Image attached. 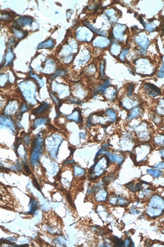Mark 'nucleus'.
<instances>
[{
	"label": "nucleus",
	"instance_id": "5701e85b",
	"mask_svg": "<svg viewBox=\"0 0 164 247\" xmlns=\"http://www.w3.org/2000/svg\"><path fill=\"white\" fill-rule=\"evenodd\" d=\"M1 125L3 124L4 125H6V126L9 127L10 128H11L12 129H14V125L13 122H12L11 120H10L9 119H7L5 117H3L1 116Z\"/></svg>",
	"mask_w": 164,
	"mask_h": 247
},
{
	"label": "nucleus",
	"instance_id": "9b49d317",
	"mask_svg": "<svg viewBox=\"0 0 164 247\" xmlns=\"http://www.w3.org/2000/svg\"><path fill=\"white\" fill-rule=\"evenodd\" d=\"M133 144L131 139L128 137L125 136L122 140V147L125 150H130L133 147Z\"/></svg>",
	"mask_w": 164,
	"mask_h": 247
},
{
	"label": "nucleus",
	"instance_id": "c85d7f7f",
	"mask_svg": "<svg viewBox=\"0 0 164 247\" xmlns=\"http://www.w3.org/2000/svg\"><path fill=\"white\" fill-rule=\"evenodd\" d=\"M151 192V191L150 189H145V190H143L140 194V197L144 198V197L147 196L149 195V194H150Z\"/></svg>",
	"mask_w": 164,
	"mask_h": 247
},
{
	"label": "nucleus",
	"instance_id": "b1692460",
	"mask_svg": "<svg viewBox=\"0 0 164 247\" xmlns=\"http://www.w3.org/2000/svg\"><path fill=\"white\" fill-rule=\"evenodd\" d=\"M106 114L108 116L109 119L111 123H113L116 119V114L114 110L112 109H108L106 112Z\"/></svg>",
	"mask_w": 164,
	"mask_h": 247
},
{
	"label": "nucleus",
	"instance_id": "a19ab883",
	"mask_svg": "<svg viewBox=\"0 0 164 247\" xmlns=\"http://www.w3.org/2000/svg\"></svg>",
	"mask_w": 164,
	"mask_h": 247
},
{
	"label": "nucleus",
	"instance_id": "1a4fd4ad",
	"mask_svg": "<svg viewBox=\"0 0 164 247\" xmlns=\"http://www.w3.org/2000/svg\"><path fill=\"white\" fill-rule=\"evenodd\" d=\"M153 141L155 145L158 147L164 148V131L158 133L153 138Z\"/></svg>",
	"mask_w": 164,
	"mask_h": 247
},
{
	"label": "nucleus",
	"instance_id": "a878e982",
	"mask_svg": "<svg viewBox=\"0 0 164 247\" xmlns=\"http://www.w3.org/2000/svg\"><path fill=\"white\" fill-rule=\"evenodd\" d=\"M13 54L12 53V52L10 50H9V51L7 52V53L6 54V62L8 64H10L12 62V60H13Z\"/></svg>",
	"mask_w": 164,
	"mask_h": 247
},
{
	"label": "nucleus",
	"instance_id": "6e6552de",
	"mask_svg": "<svg viewBox=\"0 0 164 247\" xmlns=\"http://www.w3.org/2000/svg\"><path fill=\"white\" fill-rule=\"evenodd\" d=\"M142 113V110L140 108V107H136L133 108L128 114V116L126 118V121L128 122H130L136 119V118H139V116H141Z\"/></svg>",
	"mask_w": 164,
	"mask_h": 247
},
{
	"label": "nucleus",
	"instance_id": "2eb2a0df",
	"mask_svg": "<svg viewBox=\"0 0 164 247\" xmlns=\"http://www.w3.org/2000/svg\"><path fill=\"white\" fill-rule=\"evenodd\" d=\"M156 113L161 116H164V98L159 101L156 108Z\"/></svg>",
	"mask_w": 164,
	"mask_h": 247
},
{
	"label": "nucleus",
	"instance_id": "72a5a7b5",
	"mask_svg": "<svg viewBox=\"0 0 164 247\" xmlns=\"http://www.w3.org/2000/svg\"><path fill=\"white\" fill-rule=\"evenodd\" d=\"M130 213L132 214H133V215H136V214H139L140 212L138 210L136 209V208L133 207L131 208L130 209Z\"/></svg>",
	"mask_w": 164,
	"mask_h": 247
},
{
	"label": "nucleus",
	"instance_id": "c756f323",
	"mask_svg": "<svg viewBox=\"0 0 164 247\" xmlns=\"http://www.w3.org/2000/svg\"><path fill=\"white\" fill-rule=\"evenodd\" d=\"M104 69H105V63L104 62L101 63V64H100V76L102 78L104 77Z\"/></svg>",
	"mask_w": 164,
	"mask_h": 247
},
{
	"label": "nucleus",
	"instance_id": "4be33fe9",
	"mask_svg": "<svg viewBox=\"0 0 164 247\" xmlns=\"http://www.w3.org/2000/svg\"><path fill=\"white\" fill-rule=\"evenodd\" d=\"M48 119L45 117H41L36 119L33 122V127H36L38 126H40L42 124H45L48 122Z\"/></svg>",
	"mask_w": 164,
	"mask_h": 247
},
{
	"label": "nucleus",
	"instance_id": "dca6fc26",
	"mask_svg": "<svg viewBox=\"0 0 164 247\" xmlns=\"http://www.w3.org/2000/svg\"><path fill=\"white\" fill-rule=\"evenodd\" d=\"M48 106H49V104L48 103H42L38 107L33 109L32 112V113L34 115L40 114V113H42L46 108L48 107Z\"/></svg>",
	"mask_w": 164,
	"mask_h": 247
},
{
	"label": "nucleus",
	"instance_id": "ddd939ff",
	"mask_svg": "<svg viewBox=\"0 0 164 247\" xmlns=\"http://www.w3.org/2000/svg\"><path fill=\"white\" fill-rule=\"evenodd\" d=\"M112 205H117L120 206H125L128 204V201L125 198L122 197H116L112 198L111 200Z\"/></svg>",
	"mask_w": 164,
	"mask_h": 247
},
{
	"label": "nucleus",
	"instance_id": "cd10ccee",
	"mask_svg": "<svg viewBox=\"0 0 164 247\" xmlns=\"http://www.w3.org/2000/svg\"><path fill=\"white\" fill-rule=\"evenodd\" d=\"M28 110V107H27L26 105H22V107H21V108L20 109V110H19V115L18 116H22V114H23L24 112H26V111H27Z\"/></svg>",
	"mask_w": 164,
	"mask_h": 247
},
{
	"label": "nucleus",
	"instance_id": "2f4dec72",
	"mask_svg": "<svg viewBox=\"0 0 164 247\" xmlns=\"http://www.w3.org/2000/svg\"><path fill=\"white\" fill-rule=\"evenodd\" d=\"M133 84H130L128 86V90H127V96H130L132 95V91H133Z\"/></svg>",
	"mask_w": 164,
	"mask_h": 247
},
{
	"label": "nucleus",
	"instance_id": "0eeeda50",
	"mask_svg": "<svg viewBox=\"0 0 164 247\" xmlns=\"http://www.w3.org/2000/svg\"><path fill=\"white\" fill-rule=\"evenodd\" d=\"M33 22V19L27 17H21L16 20L14 25H15V29H19L21 27L25 25H31Z\"/></svg>",
	"mask_w": 164,
	"mask_h": 247
},
{
	"label": "nucleus",
	"instance_id": "c9c22d12",
	"mask_svg": "<svg viewBox=\"0 0 164 247\" xmlns=\"http://www.w3.org/2000/svg\"><path fill=\"white\" fill-rule=\"evenodd\" d=\"M157 76H158V78H163L164 77V70H160L158 72V74H157Z\"/></svg>",
	"mask_w": 164,
	"mask_h": 247
},
{
	"label": "nucleus",
	"instance_id": "f704fd0d",
	"mask_svg": "<svg viewBox=\"0 0 164 247\" xmlns=\"http://www.w3.org/2000/svg\"><path fill=\"white\" fill-rule=\"evenodd\" d=\"M51 97H52V99H53V100L57 104V105H59V100L56 98V97L54 96V94H53L52 93L51 94Z\"/></svg>",
	"mask_w": 164,
	"mask_h": 247
},
{
	"label": "nucleus",
	"instance_id": "f8f14e48",
	"mask_svg": "<svg viewBox=\"0 0 164 247\" xmlns=\"http://www.w3.org/2000/svg\"><path fill=\"white\" fill-rule=\"evenodd\" d=\"M67 119L68 120H71L77 123H80L82 121L80 112L79 110H76L74 111L72 114L67 116Z\"/></svg>",
	"mask_w": 164,
	"mask_h": 247
},
{
	"label": "nucleus",
	"instance_id": "f03ea898",
	"mask_svg": "<svg viewBox=\"0 0 164 247\" xmlns=\"http://www.w3.org/2000/svg\"><path fill=\"white\" fill-rule=\"evenodd\" d=\"M134 132L138 141L140 142H147L151 138V128L147 122L142 121L137 124L130 126Z\"/></svg>",
	"mask_w": 164,
	"mask_h": 247
},
{
	"label": "nucleus",
	"instance_id": "393cba45",
	"mask_svg": "<svg viewBox=\"0 0 164 247\" xmlns=\"http://www.w3.org/2000/svg\"><path fill=\"white\" fill-rule=\"evenodd\" d=\"M11 15L8 12H5L1 15V19L5 21H11Z\"/></svg>",
	"mask_w": 164,
	"mask_h": 247
},
{
	"label": "nucleus",
	"instance_id": "ea45409f",
	"mask_svg": "<svg viewBox=\"0 0 164 247\" xmlns=\"http://www.w3.org/2000/svg\"><path fill=\"white\" fill-rule=\"evenodd\" d=\"M162 130H163V131H164V125H163Z\"/></svg>",
	"mask_w": 164,
	"mask_h": 247
},
{
	"label": "nucleus",
	"instance_id": "aec40b11",
	"mask_svg": "<svg viewBox=\"0 0 164 247\" xmlns=\"http://www.w3.org/2000/svg\"><path fill=\"white\" fill-rule=\"evenodd\" d=\"M54 43L52 40H49L46 42H43L39 44L38 48H52L54 47Z\"/></svg>",
	"mask_w": 164,
	"mask_h": 247
},
{
	"label": "nucleus",
	"instance_id": "f3484780",
	"mask_svg": "<svg viewBox=\"0 0 164 247\" xmlns=\"http://www.w3.org/2000/svg\"><path fill=\"white\" fill-rule=\"evenodd\" d=\"M13 32H14V36L16 38L18 39H22L24 38L27 34V32L21 30L19 29H13Z\"/></svg>",
	"mask_w": 164,
	"mask_h": 247
},
{
	"label": "nucleus",
	"instance_id": "4468645a",
	"mask_svg": "<svg viewBox=\"0 0 164 247\" xmlns=\"http://www.w3.org/2000/svg\"><path fill=\"white\" fill-rule=\"evenodd\" d=\"M142 187V185L139 183H129L127 185V188H128V189L131 191L132 192H138L139 190L141 189V188Z\"/></svg>",
	"mask_w": 164,
	"mask_h": 247
},
{
	"label": "nucleus",
	"instance_id": "7ed1b4c3",
	"mask_svg": "<svg viewBox=\"0 0 164 247\" xmlns=\"http://www.w3.org/2000/svg\"><path fill=\"white\" fill-rule=\"evenodd\" d=\"M151 150V145L147 143H141L136 145L133 150L134 160L137 163L145 162Z\"/></svg>",
	"mask_w": 164,
	"mask_h": 247
},
{
	"label": "nucleus",
	"instance_id": "9d476101",
	"mask_svg": "<svg viewBox=\"0 0 164 247\" xmlns=\"http://www.w3.org/2000/svg\"><path fill=\"white\" fill-rule=\"evenodd\" d=\"M121 105L124 108L129 110L130 109H133L136 107V106H137L138 103L136 101L133 100L129 98H125L121 103Z\"/></svg>",
	"mask_w": 164,
	"mask_h": 247
},
{
	"label": "nucleus",
	"instance_id": "6ab92c4d",
	"mask_svg": "<svg viewBox=\"0 0 164 247\" xmlns=\"http://www.w3.org/2000/svg\"><path fill=\"white\" fill-rule=\"evenodd\" d=\"M151 120L156 125H162L163 124V119L162 116L158 114H152L151 116Z\"/></svg>",
	"mask_w": 164,
	"mask_h": 247
},
{
	"label": "nucleus",
	"instance_id": "f257e3e1",
	"mask_svg": "<svg viewBox=\"0 0 164 247\" xmlns=\"http://www.w3.org/2000/svg\"><path fill=\"white\" fill-rule=\"evenodd\" d=\"M164 213V199L160 196L155 195L151 198L148 203L146 213L148 216L155 218Z\"/></svg>",
	"mask_w": 164,
	"mask_h": 247
},
{
	"label": "nucleus",
	"instance_id": "412c9836",
	"mask_svg": "<svg viewBox=\"0 0 164 247\" xmlns=\"http://www.w3.org/2000/svg\"><path fill=\"white\" fill-rule=\"evenodd\" d=\"M147 173L155 178H158L162 175V172L158 169H148Z\"/></svg>",
	"mask_w": 164,
	"mask_h": 247
},
{
	"label": "nucleus",
	"instance_id": "58836bf2",
	"mask_svg": "<svg viewBox=\"0 0 164 247\" xmlns=\"http://www.w3.org/2000/svg\"><path fill=\"white\" fill-rule=\"evenodd\" d=\"M24 169H25V170L26 171L27 173H30V171H29V169H28V167H27V166L26 165H24Z\"/></svg>",
	"mask_w": 164,
	"mask_h": 247
},
{
	"label": "nucleus",
	"instance_id": "7c9ffc66",
	"mask_svg": "<svg viewBox=\"0 0 164 247\" xmlns=\"http://www.w3.org/2000/svg\"><path fill=\"white\" fill-rule=\"evenodd\" d=\"M154 167L160 169H164V162H159L158 163L155 164Z\"/></svg>",
	"mask_w": 164,
	"mask_h": 247
},
{
	"label": "nucleus",
	"instance_id": "e433bc0d",
	"mask_svg": "<svg viewBox=\"0 0 164 247\" xmlns=\"http://www.w3.org/2000/svg\"><path fill=\"white\" fill-rule=\"evenodd\" d=\"M160 154L163 160H164V148L161 149L160 150Z\"/></svg>",
	"mask_w": 164,
	"mask_h": 247
},
{
	"label": "nucleus",
	"instance_id": "a211bd4d",
	"mask_svg": "<svg viewBox=\"0 0 164 247\" xmlns=\"http://www.w3.org/2000/svg\"><path fill=\"white\" fill-rule=\"evenodd\" d=\"M110 84V82L109 81V80L105 81V82H104L103 84H102L101 86H100L99 87L95 90V95L97 94V93L104 92L105 91V90H106L107 88L109 87Z\"/></svg>",
	"mask_w": 164,
	"mask_h": 247
},
{
	"label": "nucleus",
	"instance_id": "bb28decb",
	"mask_svg": "<svg viewBox=\"0 0 164 247\" xmlns=\"http://www.w3.org/2000/svg\"><path fill=\"white\" fill-rule=\"evenodd\" d=\"M84 173H85V170L84 169L78 167H75L74 173L75 176H78L83 175Z\"/></svg>",
	"mask_w": 164,
	"mask_h": 247
},
{
	"label": "nucleus",
	"instance_id": "473e14b6",
	"mask_svg": "<svg viewBox=\"0 0 164 247\" xmlns=\"http://www.w3.org/2000/svg\"><path fill=\"white\" fill-rule=\"evenodd\" d=\"M131 241L129 239H127L124 241V246L125 247H132Z\"/></svg>",
	"mask_w": 164,
	"mask_h": 247
},
{
	"label": "nucleus",
	"instance_id": "423d86ee",
	"mask_svg": "<svg viewBox=\"0 0 164 247\" xmlns=\"http://www.w3.org/2000/svg\"><path fill=\"white\" fill-rule=\"evenodd\" d=\"M143 88L149 97H155L161 94V90L156 86L150 83H145L143 85Z\"/></svg>",
	"mask_w": 164,
	"mask_h": 247
},
{
	"label": "nucleus",
	"instance_id": "39448f33",
	"mask_svg": "<svg viewBox=\"0 0 164 247\" xmlns=\"http://www.w3.org/2000/svg\"><path fill=\"white\" fill-rule=\"evenodd\" d=\"M100 152L101 153H104V154H106L107 156V157L108 158V159L110 161L116 163L119 166H120L122 164V163L124 162V159H125L124 156L120 155V154H112V153H110V152H107V151L103 150V149L101 148V149L99 150V152H97V154L96 156H97V154H99Z\"/></svg>",
	"mask_w": 164,
	"mask_h": 247
},
{
	"label": "nucleus",
	"instance_id": "4c0bfd02",
	"mask_svg": "<svg viewBox=\"0 0 164 247\" xmlns=\"http://www.w3.org/2000/svg\"><path fill=\"white\" fill-rule=\"evenodd\" d=\"M126 52H127V50H124V52H123L122 53V54L121 55L120 58L121 57V58H122V59H121V60H123V58H124V54L125 55V54L126 53Z\"/></svg>",
	"mask_w": 164,
	"mask_h": 247
},
{
	"label": "nucleus",
	"instance_id": "20e7f679",
	"mask_svg": "<svg viewBox=\"0 0 164 247\" xmlns=\"http://www.w3.org/2000/svg\"><path fill=\"white\" fill-rule=\"evenodd\" d=\"M108 166V160L106 158L102 157L94 165L90 173L92 175H94V177H95V178H97L103 174Z\"/></svg>",
	"mask_w": 164,
	"mask_h": 247
}]
</instances>
